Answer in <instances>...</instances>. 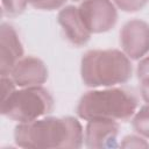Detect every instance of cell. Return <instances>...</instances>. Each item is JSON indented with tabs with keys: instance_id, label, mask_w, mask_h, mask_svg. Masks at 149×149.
<instances>
[{
	"instance_id": "8992f818",
	"label": "cell",
	"mask_w": 149,
	"mask_h": 149,
	"mask_svg": "<svg viewBox=\"0 0 149 149\" xmlns=\"http://www.w3.org/2000/svg\"><path fill=\"white\" fill-rule=\"evenodd\" d=\"M22 55V48L12 27L3 24L1 28V73L10 72Z\"/></svg>"
},
{
	"instance_id": "3957f363",
	"label": "cell",
	"mask_w": 149,
	"mask_h": 149,
	"mask_svg": "<svg viewBox=\"0 0 149 149\" xmlns=\"http://www.w3.org/2000/svg\"><path fill=\"white\" fill-rule=\"evenodd\" d=\"M1 102V111L5 115L22 121H30L43 114L51 106L50 97L41 88L13 92Z\"/></svg>"
},
{
	"instance_id": "6da1fadb",
	"label": "cell",
	"mask_w": 149,
	"mask_h": 149,
	"mask_svg": "<svg viewBox=\"0 0 149 149\" xmlns=\"http://www.w3.org/2000/svg\"><path fill=\"white\" fill-rule=\"evenodd\" d=\"M130 65L119 51H91L83 59V77L88 85H111L130 76Z\"/></svg>"
},
{
	"instance_id": "277c9868",
	"label": "cell",
	"mask_w": 149,
	"mask_h": 149,
	"mask_svg": "<svg viewBox=\"0 0 149 149\" xmlns=\"http://www.w3.org/2000/svg\"><path fill=\"white\" fill-rule=\"evenodd\" d=\"M80 16L88 30L102 31L115 22L116 14L108 0H88L80 8Z\"/></svg>"
},
{
	"instance_id": "7a4b0ae2",
	"label": "cell",
	"mask_w": 149,
	"mask_h": 149,
	"mask_svg": "<svg viewBox=\"0 0 149 149\" xmlns=\"http://www.w3.org/2000/svg\"><path fill=\"white\" fill-rule=\"evenodd\" d=\"M134 108L135 100L122 90L90 92L79 105V114L84 118H127Z\"/></svg>"
},
{
	"instance_id": "52a82bcc",
	"label": "cell",
	"mask_w": 149,
	"mask_h": 149,
	"mask_svg": "<svg viewBox=\"0 0 149 149\" xmlns=\"http://www.w3.org/2000/svg\"><path fill=\"white\" fill-rule=\"evenodd\" d=\"M10 72L13 74L14 83L21 86L40 84L44 81L47 74L43 64L35 58H24L19 61Z\"/></svg>"
},
{
	"instance_id": "9c48e42d",
	"label": "cell",
	"mask_w": 149,
	"mask_h": 149,
	"mask_svg": "<svg viewBox=\"0 0 149 149\" xmlns=\"http://www.w3.org/2000/svg\"><path fill=\"white\" fill-rule=\"evenodd\" d=\"M139 76L142 78V94L149 101V58L141 63L139 68Z\"/></svg>"
},
{
	"instance_id": "7c38bea8",
	"label": "cell",
	"mask_w": 149,
	"mask_h": 149,
	"mask_svg": "<svg viewBox=\"0 0 149 149\" xmlns=\"http://www.w3.org/2000/svg\"><path fill=\"white\" fill-rule=\"evenodd\" d=\"M115 1L125 10H135L137 8H141L147 2V0H115Z\"/></svg>"
},
{
	"instance_id": "8fae6325",
	"label": "cell",
	"mask_w": 149,
	"mask_h": 149,
	"mask_svg": "<svg viewBox=\"0 0 149 149\" xmlns=\"http://www.w3.org/2000/svg\"><path fill=\"white\" fill-rule=\"evenodd\" d=\"M135 125L139 129H141V132L149 134V107L142 108L135 120Z\"/></svg>"
},
{
	"instance_id": "30bf717a",
	"label": "cell",
	"mask_w": 149,
	"mask_h": 149,
	"mask_svg": "<svg viewBox=\"0 0 149 149\" xmlns=\"http://www.w3.org/2000/svg\"><path fill=\"white\" fill-rule=\"evenodd\" d=\"M27 0H2V6L3 10L7 14H16L20 13L26 5Z\"/></svg>"
},
{
	"instance_id": "4fadbf2b",
	"label": "cell",
	"mask_w": 149,
	"mask_h": 149,
	"mask_svg": "<svg viewBox=\"0 0 149 149\" xmlns=\"http://www.w3.org/2000/svg\"><path fill=\"white\" fill-rule=\"evenodd\" d=\"M27 1L33 3L35 7L47 8V9H51V8L58 7L59 5H62L64 2V0H27Z\"/></svg>"
},
{
	"instance_id": "5b68a950",
	"label": "cell",
	"mask_w": 149,
	"mask_h": 149,
	"mask_svg": "<svg viewBox=\"0 0 149 149\" xmlns=\"http://www.w3.org/2000/svg\"><path fill=\"white\" fill-rule=\"evenodd\" d=\"M122 44L132 57H140L149 49V27L139 21L129 22L122 31Z\"/></svg>"
},
{
	"instance_id": "ba28073f",
	"label": "cell",
	"mask_w": 149,
	"mask_h": 149,
	"mask_svg": "<svg viewBox=\"0 0 149 149\" xmlns=\"http://www.w3.org/2000/svg\"><path fill=\"white\" fill-rule=\"evenodd\" d=\"M73 7H68L59 14V22L63 26L69 38L77 44L86 42L88 38V29L84 24L80 14Z\"/></svg>"
}]
</instances>
